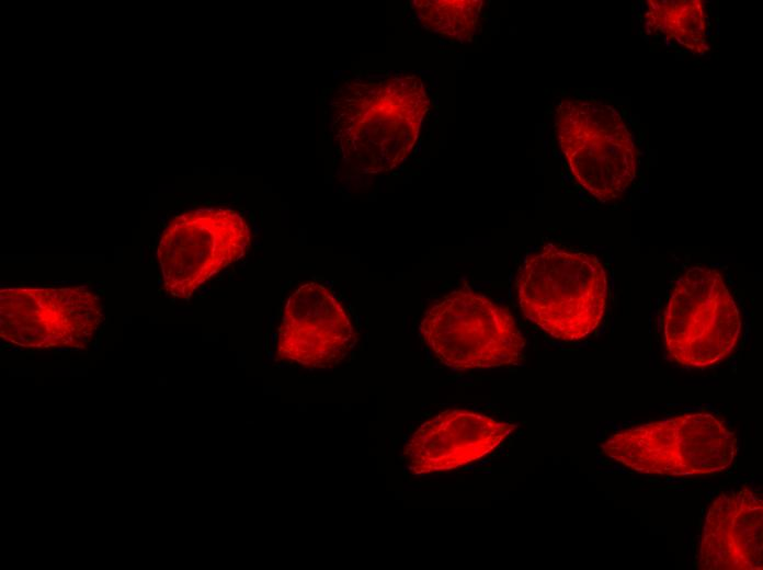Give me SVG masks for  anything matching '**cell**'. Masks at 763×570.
<instances>
[{"mask_svg": "<svg viewBox=\"0 0 763 570\" xmlns=\"http://www.w3.org/2000/svg\"><path fill=\"white\" fill-rule=\"evenodd\" d=\"M429 107L425 84L415 75L344 83L331 99V132L344 163L358 173L397 168L414 148Z\"/></svg>", "mask_w": 763, "mask_h": 570, "instance_id": "cell-1", "label": "cell"}, {"mask_svg": "<svg viewBox=\"0 0 763 570\" xmlns=\"http://www.w3.org/2000/svg\"><path fill=\"white\" fill-rule=\"evenodd\" d=\"M516 287L524 316L558 340H581L603 319L606 273L592 254L546 246L525 260Z\"/></svg>", "mask_w": 763, "mask_h": 570, "instance_id": "cell-2", "label": "cell"}, {"mask_svg": "<svg viewBox=\"0 0 763 570\" xmlns=\"http://www.w3.org/2000/svg\"><path fill=\"white\" fill-rule=\"evenodd\" d=\"M601 449L638 472L699 476L732 464L737 437L714 414L693 412L618 431Z\"/></svg>", "mask_w": 763, "mask_h": 570, "instance_id": "cell-3", "label": "cell"}, {"mask_svg": "<svg viewBox=\"0 0 763 570\" xmlns=\"http://www.w3.org/2000/svg\"><path fill=\"white\" fill-rule=\"evenodd\" d=\"M420 332L436 358L454 371L514 365L525 347L509 310L466 287L430 307Z\"/></svg>", "mask_w": 763, "mask_h": 570, "instance_id": "cell-4", "label": "cell"}, {"mask_svg": "<svg viewBox=\"0 0 763 570\" xmlns=\"http://www.w3.org/2000/svg\"><path fill=\"white\" fill-rule=\"evenodd\" d=\"M555 127L568 167L585 191L601 202L626 191L636 176L637 150L615 107L595 99H566L556 109Z\"/></svg>", "mask_w": 763, "mask_h": 570, "instance_id": "cell-5", "label": "cell"}, {"mask_svg": "<svg viewBox=\"0 0 763 570\" xmlns=\"http://www.w3.org/2000/svg\"><path fill=\"white\" fill-rule=\"evenodd\" d=\"M741 319L721 274L693 266L675 283L663 317L669 356L688 367H707L736 346Z\"/></svg>", "mask_w": 763, "mask_h": 570, "instance_id": "cell-6", "label": "cell"}, {"mask_svg": "<svg viewBox=\"0 0 763 570\" xmlns=\"http://www.w3.org/2000/svg\"><path fill=\"white\" fill-rule=\"evenodd\" d=\"M249 246L248 224L231 208L204 207L175 216L163 230L157 252L166 290L190 297L242 258Z\"/></svg>", "mask_w": 763, "mask_h": 570, "instance_id": "cell-7", "label": "cell"}, {"mask_svg": "<svg viewBox=\"0 0 763 570\" xmlns=\"http://www.w3.org/2000/svg\"><path fill=\"white\" fill-rule=\"evenodd\" d=\"M356 341L344 307L322 284L299 286L287 299L278 327L276 357L305 367L342 361Z\"/></svg>", "mask_w": 763, "mask_h": 570, "instance_id": "cell-8", "label": "cell"}, {"mask_svg": "<svg viewBox=\"0 0 763 570\" xmlns=\"http://www.w3.org/2000/svg\"><path fill=\"white\" fill-rule=\"evenodd\" d=\"M100 321V299L86 287L1 290V330L13 332L12 341L66 344L84 339Z\"/></svg>", "mask_w": 763, "mask_h": 570, "instance_id": "cell-9", "label": "cell"}, {"mask_svg": "<svg viewBox=\"0 0 763 570\" xmlns=\"http://www.w3.org/2000/svg\"><path fill=\"white\" fill-rule=\"evenodd\" d=\"M515 429L477 412L446 410L413 432L405 448L407 467L413 475L459 468L490 454Z\"/></svg>", "mask_w": 763, "mask_h": 570, "instance_id": "cell-10", "label": "cell"}, {"mask_svg": "<svg viewBox=\"0 0 763 570\" xmlns=\"http://www.w3.org/2000/svg\"><path fill=\"white\" fill-rule=\"evenodd\" d=\"M762 525L761 493L749 488L721 493L706 514L698 568L762 570Z\"/></svg>", "mask_w": 763, "mask_h": 570, "instance_id": "cell-11", "label": "cell"}, {"mask_svg": "<svg viewBox=\"0 0 763 570\" xmlns=\"http://www.w3.org/2000/svg\"><path fill=\"white\" fill-rule=\"evenodd\" d=\"M648 27L673 39L686 49L704 54L706 39V13L699 0H648L646 5Z\"/></svg>", "mask_w": 763, "mask_h": 570, "instance_id": "cell-12", "label": "cell"}, {"mask_svg": "<svg viewBox=\"0 0 763 570\" xmlns=\"http://www.w3.org/2000/svg\"><path fill=\"white\" fill-rule=\"evenodd\" d=\"M481 0H417L412 9L418 21L429 31L457 41L469 38L477 30Z\"/></svg>", "mask_w": 763, "mask_h": 570, "instance_id": "cell-13", "label": "cell"}]
</instances>
